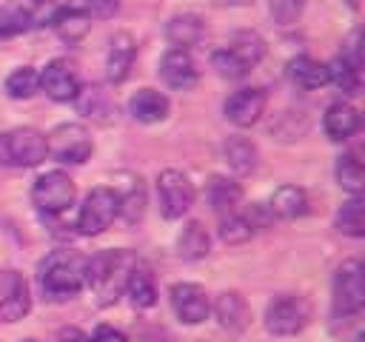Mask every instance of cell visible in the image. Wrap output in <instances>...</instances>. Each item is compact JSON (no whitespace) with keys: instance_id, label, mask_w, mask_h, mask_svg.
<instances>
[{"instance_id":"6da1fadb","label":"cell","mask_w":365,"mask_h":342,"mask_svg":"<svg viewBox=\"0 0 365 342\" xmlns=\"http://www.w3.org/2000/svg\"><path fill=\"white\" fill-rule=\"evenodd\" d=\"M86 268H88V256H83L80 251H66V248L51 251L37 265V279L43 294L54 302H66L77 296L86 288Z\"/></svg>"},{"instance_id":"7a4b0ae2","label":"cell","mask_w":365,"mask_h":342,"mask_svg":"<svg viewBox=\"0 0 365 342\" xmlns=\"http://www.w3.org/2000/svg\"><path fill=\"white\" fill-rule=\"evenodd\" d=\"M131 262L123 251H100L94 256H88V268H86V285L97 294L100 305H111L117 302L123 285H125V274H128Z\"/></svg>"},{"instance_id":"3957f363","label":"cell","mask_w":365,"mask_h":342,"mask_svg":"<svg viewBox=\"0 0 365 342\" xmlns=\"http://www.w3.org/2000/svg\"><path fill=\"white\" fill-rule=\"evenodd\" d=\"M48 157L46 134L29 125H17L0 134V165L6 168H34Z\"/></svg>"},{"instance_id":"277c9868","label":"cell","mask_w":365,"mask_h":342,"mask_svg":"<svg viewBox=\"0 0 365 342\" xmlns=\"http://www.w3.org/2000/svg\"><path fill=\"white\" fill-rule=\"evenodd\" d=\"M365 305V268L359 259H345L334 274V316L354 319Z\"/></svg>"},{"instance_id":"5b68a950","label":"cell","mask_w":365,"mask_h":342,"mask_svg":"<svg viewBox=\"0 0 365 342\" xmlns=\"http://www.w3.org/2000/svg\"><path fill=\"white\" fill-rule=\"evenodd\" d=\"M74 197H77L74 180L66 171H60V168L40 174L34 180V185H31V202H34V208L43 217L63 214L68 205H74Z\"/></svg>"},{"instance_id":"8992f818","label":"cell","mask_w":365,"mask_h":342,"mask_svg":"<svg viewBox=\"0 0 365 342\" xmlns=\"http://www.w3.org/2000/svg\"><path fill=\"white\" fill-rule=\"evenodd\" d=\"M120 217V200H117V191L114 188H91L77 211V222L74 228L86 237H97L103 234L114 219Z\"/></svg>"},{"instance_id":"52a82bcc","label":"cell","mask_w":365,"mask_h":342,"mask_svg":"<svg viewBox=\"0 0 365 342\" xmlns=\"http://www.w3.org/2000/svg\"><path fill=\"white\" fill-rule=\"evenodd\" d=\"M311 322V302L299 294H282L265 308V328L274 336H294Z\"/></svg>"},{"instance_id":"ba28073f","label":"cell","mask_w":365,"mask_h":342,"mask_svg":"<svg viewBox=\"0 0 365 342\" xmlns=\"http://www.w3.org/2000/svg\"><path fill=\"white\" fill-rule=\"evenodd\" d=\"M46 148H48V157H54L57 162L80 165V162H86L91 157L94 142H91V134H88L86 125H80V123H60L46 137Z\"/></svg>"},{"instance_id":"9c48e42d","label":"cell","mask_w":365,"mask_h":342,"mask_svg":"<svg viewBox=\"0 0 365 342\" xmlns=\"http://www.w3.org/2000/svg\"><path fill=\"white\" fill-rule=\"evenodd\" d=\"M194 182L177 171V168H165L157 177V200H160V211L165 219H180L188 214V208L194 205Z\"/></svg>"},{"instance_id":"30bf717a","label":"cell","mask_w":365,"mask_h":342,"mask_svg":"<svg viewBox=\"0 0 365 342\" xmlns=\"http://www.w3.org/2000/svg\"><path fill=\"white\" fill-rule=\"evenodd\" d=\"M31 308V291L20 271L3 268L0 271V322H17Z\"/></svg>"},{"instance_id":"8fae6325","label":"cell","mask_w":365,"mask_h":342,"mask_svg":"<svg viewBox=\"0 0 365 342\" xmlns=\"http://www.w3.org/2000/svg\"><path fill=\"white\" fill-rule=\"evenodd\" d=\"M171 308L180 322L185 325H200L211 314V299L202 285L197 282H177L171 285Z\"/></svg>"},{"instance_id":"7c38bea8","label":"cell","mask_w":365,"mask_h":342,"mask_svg":"<svg viewBox=\"0 0 365 342\" xmlns=\"http://www.w3.org/2000/svg\"><path fill=\"white\" fill-rule=\"evenodd\" d=\"M265 103H268L265 88H259V86H245V88H237V91L225 100L222 111H225V120H228V123H234L237 128H248V125H254V123L262 117Z\"/></svg>"},{"instance_id":"4fadbf2b","label":"cell","mask_w":365,"mask_h":342,"mask_svg":"<svg viewBox=\"0 0 365 342\" xmlns=\"http://www.w3.org/2000/svg\"><path fill=\"white\" fill-rule=\"evenodd\" d=\"M40 88H43L51 100H57V103H68V100H74L77 91H80L77 68H74L68 60H63V57L51 60V63L40 71Z\"/></svg>"},{"instance_id":"5bb4252c","label":"cell","mask_w":365,"mask_h":342,"mask_svg":"<svg viewBox=\"0 0 365 342\" xmlns=\"http://www.w3.org/2000/svg\"><path fill=\"white\" fill-rule=\"evenodd\" d=\"M160 77H163V83H165L168 88L188 91V88L197 86L200 71H197V63H194V57H191L188 51L171 48V51L163 57V63H160Z\"/></svg>"},{"instance_id":"9a60e30c","label":"cell","mask_w":365,"mask_h":342,"mask_svg":"<svg viewBox=\"0 0 365 342\" xmlns=\"http://www.w3.org/2000/svg\"><path fill=\"white\" fill-rule=\"evenodd\" d=\"M134 57H137L134 37L125 34V31L114 34L111 43H108V51H106V77H108V83H123L131 74Z\"/></svg>"},{"instance_id":"2e32d148","label":"cell","mask_w":365,"mask_h":342,"mask_svg":"<svg viewBox=\"0 0 365 342\" xmlns=\"http://www.w3.org/2000/svg\"><path fill=\"white\" fill-rule=\"evenodd\" d=\"M211 311H214V316H217L220 328H222V331H228V333H240V331H245V328H248V322H251L248 302H245L237 291H222V294L214 299Z\"/></svg>"},{"instance_id":"e0dca14e","label":"cell","mask_w":365,"mask_h":342,"mask_svg":"<svg viewBox=\"0 0 365 342\" xmlns=\"http://www.w3.org/2000/svg\"><path fill=\"white\" fill-rule=\"evenodd\" d=\"M322 128H325L328 140L345 142V140H351L359 131V111L351 103H345V100L334 103V105H328V111L322 117Z\"/></svg>"},{"instance_id":"ac0fdd59","label":"cell","mask_w":365,"mask_h":342,"mask_svg":"<svg viewBox=\"0 0 365 342\" xmlns=\"http://www.w3.org/2000/svg\"><path fill=\"white\" fill-rule=\"evenodd\" d=\"M168 97L157 88H140L137 94H131L128 100V114L137 120V123H160L168 117Z\"/></svg>"},{"instance_id":"d6986e66","label":"cell","mask_w":365,"mask_h":342,"mask_svg":"<svg viewBox=\"0 0 365 342\" xmlns=\"http://www.w3.org/2000/svg\"><path fill=\"white\" fill-rule=\"evenodd\" d=\"M205 200H208V205H211L220 217H225V214L237 211V205H240V200H242V188H240V182L214 174V177L205 182Z\"/></svg>"},{"instance_id":"ffe728a7","label":"cell","mask_w":365,"mask_h":342,"mask_svg":"<svg viewBox=\"0 0 365 342\" xmlns=\"http://www.w3.org/2000/svg\"><path fill=\"white\" fill-rule=\"evenodd\" d=\"M268 211L274 217H279V219H297V217H302L308 211V194L299 185H279L271 194Z\"/></svg>"},{"instance_id":"44dd1931","label":"cell","mask_w":365,"mask_h":342,"mask_svg":"<svg viewBox=\"0 0 365 342\" xmlns=\"http://www.w3.org/2000/svg\"><path fill=\"white\" fill-rule=\"evenodd\" d=\"M202 34H205V26H202V20L197 14H177V17L168 20V28H165L168 43L174 48H182V51L197 46L202 40Z\"/></svg>"},{"instance_id":"7402d4cb","label":"cell","mask_w":365,"mask_h":342,"mask_svg":"<svg viewBox=\"0 0 365 342\" xmlns=\"http://www.w3.org/2000/svg\"><path fill=\"white\" fill-rule=\"evenodd\" d=\"M123 291H125V296L131 299L134 308H151V305L157 302L154 276H151L148 268H143V265H131V268H128Z\"/></svg>"},{"instance_id":"603a6c76","label":"cell","mask_w":365,"mask_h":342,"mask_svg":"<svg viewBox=\"0 0 365 342\" xmlns=\"http://www.w3.org/2000/svg\"><path fill=\"white\" fill-rule=\"evenodd\" d=\"M288 74H291V80H294L299 88H308V91L328 86V66L319 63V60H314V57H308V54L294 57V60L288 63Z\"/></svg>"},{"instance_id":"cb8c5ba5","label":"cell","mask_w":365,"mask_h":342,"mask_svg":"<svg viewBox=\"0 0 365 342\" xmlns=\"http://www.w3.org/2000/svg\"><path fill=\"white\" fill-rule=\"evenodd\" d=\"M51 26L66 43H74L91 28V14L80 6H66V9H57V14L51 17Z\"/></svg>"},{"instance_id":"d4e9b609","label":"cell","mask_w":365,"mask_h":342,"mask_svg":"<svg viewBox=\"0 0 365 342\" xmlns=\"http://www.w3.org/2000/svg\"><path fill=\"white\" fill-rule=\"evenodd\" d=\"M177 251H180V256L188 259V262L208 256V251H211V237H208V231H205L197 219L185 222L182 231H180V237H177Z\"/></svg>"},{"instance_id":"484cf974","label":"cell","mask_w":365,"mask_h":342,"mask_svg":"<svg viewBox=\"0 0 365 342\" xmlns=\"http://www.w3.org/2000/svg\"><path fill=\"white\" fill-rule=\"evenodd\" d=\"M222 157L225 162L231 165V171L237 174H251L257 168V145L251 140H242V137H231L225 145H222Z\"/></svg>"},{"instance_id":"4316f807","label":"cell","mask_w":365,"mask_h":342,"mask_svg":"<svg viewBox=\"0 0 365 342\" xmlns=\"http://www.w3.org/2000/svg\"><path fill=\"white\" fill-rule=\"evenodd\" d=\"M336 228L348 237L365 234V202L359 194H351V200L342 202V208L336 211Z\"/></svg>"},{"instance_id":"83f0119b","label":"cell","mask_w":365,"mask_h":342,"mask_svg":"<svg viewBox=\"0 0 365 342\" xmlns=\"http://www.w3.org/2000/svg\"><path fill=\"white\" fill-rule=\"evenodd\" d=\"M31 26H34L31 9H26L23 3H3L0 6V37L26 34Z\"/></svg>"},{"instance_id":"f1b7e54d","label":"cell","mask_w":365,"mask_h":342,"mask_svg":"<svg viewBox=\"0 0 365 342\" xmlns=\"http://www.w3.org/2000/svg\"><path fill=\"white\" fill-rule=\"evenodd\" d=\"M254 219L251 217H245V214H240V211H231V214H225V217H220V237H222V242H228V245H242V242H248L251 237H254Z\"/></svg>"},{"instance_id":"f546056e","label":"cell","mask_w":365,"mask_h":342,"mask_svg":"<svg viewBox=\"0 0 365 342\" xmlns=\"http://www.w3.org/2000/svg\"><path fill=\"white\" fill-rule=\"evenodd\" d=\"M328 66V83H334L342 94H348V97H354V94H359V68L354 66V63H348L342 54L336 57V60H331V63H325Z\"/></svg>"},{"instance_id":"4dcf8cb0","label":"cell","mask_w":365,"mask_h":342,"mask_svg":"<svg viewBox=\"0 0 365 342\" xmlns=\"http://www.w3.org/2000/svg\"><path fill=\"white\" fill-rule=\"evenodd\" d=\"M336 182L348 191V194H362V185H365V171H362V162L354 151H345L339 160H336Z\"/></svg>"},{"instance_id":"1f68e13d","label":"cell","mask_w":365,"mask_h":342,"mask_svg":"<svg viewBox=\"0 0 365 342\" xmlns=\"http://www.w3.org/2000/svg\"><path fill=\"white\" fill-rule=\"evenodd\" d=\"M228 48H231L248 68H254V66L262 60V54H265V43H262V37L254 34V31H237V34L228 40Z\"/></svg>"},{"instance_id":"d6a6232c","label":"cell","mask_w":365,"mask_h":342,"mask_svg":"<svg viewBox=\"0 0 365 342\" xmlns=\"http://www.w3.org/2000/svg\"><path fill=\"white\" fill-rule=\"evenodd\" d=\"M34 91H40V74L31 66H20L6 77V94L11 100H29Z\"/></svg>"},{"instance_id":"836d02e7","label":"cell","mask_w":365,"mask_h":342,"mask_svg":"<svg viewBox=\"0 0 365 342\" xmlns=\"http://www.w3.org/2000/svg\"><path fill=\"white\" fill-rule=\"evenodd\" d=\"M117 200H120V217H123L128 225H134V222L143 219V214H145V188H143V180H140V177L131 180L128 191L117 194Z\"/></svg>"},{"instance_id":"e575fe53","label":"cell","mask_w":365,"mask_h":342,"mask_svg":"<svg viewBox=\"0 0 365 342\" xmlns=\"http://www.w3.org/2000/svg\"><path fill=\"white\" fill-rule=\"evenodd\" d=\"M74 100H77L80 111H83L86 117H94V120H106V114H111V111H114V105L108 103V97H106V91H103L100 86L80 88Z\"/></svg>"},{"instance_id":"d590c367","label":"cell","mask_w":365,"mask_h":342,"mask_svg":"<svg viewBox=\"0 0 365 342\" xmlns=\"http://www.w3.org/2000/svg\"><path fill=\"white\" fill-rule=\"evenodd\" d=\"M211 66L217 68V74L220 77H228V80H240V77H245L251 68L225 46V48H220V51H214L211 54Z\"/></svg>"},{"instance_id":"8d00e7d4","label":"cell","mask_w":365,"mask_h":342,"mask_svg":"<svg viewBox=\"0 0 365 342\" xmlns=\"http://www.w3.org/2000/svg\"><path fill=\"white\" fill-rule=\"evenodd\" d=\"M302 9H305V0H268V11L279 26H294Z\"/></svg>"},{"instance_id":"74e56055","label":"cell","mask_w":365,"mask_h":342,"mask_svg":"<svg viewBox=\"0 0 365 342\" xmlns=\"http://www.w3.org/2000/svg\"><path fill=\"white\" fill-rule=\"evenodd\" d=\"M88 342H128L123 331H117L114 325H97L94 333L88 336Z\"/></svg>"},{"instance_id":"f35d334b","label":"cell","mask_w":365,"mask_h":342,"mask_svg":"<svg viewBox=\"0 0 365 342\" xmlns=\"http://www.w3.org/2000/svg\"><path fill=\"white\" fill-rule=\"evenodd\" d=\"M60 342H88V333H83L77 328H63L60 331Z\"/></svg>"},{"instance_id":"ab89813d","label":"cell","mask_w":365,"mask_h":342,"mask_svg":"<svg viewBox=\"0 0 365 342\" xmlns=\"http://www.w3.org/2000/svg\"><path fill=\"white\" fill-rule=\"evenodd\" d=\"M217 3H222V6H245L251 0H217Z\"/></svg>"},{"instance_id":"60d3db41","label":"cell","mask_w":365,"mask_h":342,"mask_svg":"<svg viewBox=\"0 0 365 342\" xmlns=\"http://www.w3.org/2000/svg\"><path fill=\"white\" fill-rule=\"evenodd\" d=\"M23 342H34V339H23Z\"/></svg>"}]
</instances>
